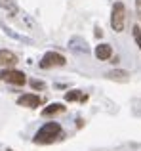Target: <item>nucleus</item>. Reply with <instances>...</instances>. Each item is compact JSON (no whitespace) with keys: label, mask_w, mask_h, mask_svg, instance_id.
Returning <instances> with one entry per match:
<instances>
[{"label":"nucleus","mask_w":141,"mask_h":151,"mask_svg":"<svg viewBox=\"0 0 141 151\" xmlns=\"http://www.w3.org/2000/svg\"><path fill=\"white\" fill-rule=\"evenodd\" d=\"M59 138H63V128H61L57 122H46L40 130L34 136V142L36 144H53Z\"/></svg>","instance_id":"1"},{"label":"nucleus","mask_w":141,"mask_h":151,"mask_svg":"<svg viewBox=\"0 0 141 151\" xmlns=\"http://www.w3.org/2000/svg\"><path fill=\"white\" fill-rule=\"evenodd\" d=\"M124 23H126V6L122 2H115L111 12V27L116 33H120L124 31Z\"/></svg>","instance_id":"2"},{"label":"nucleus","mask_w":141,"mask_h":151,"mask_svg":"<svg viewBox=\"0 0 141 151\" xmlns=\"http://www.w3.org/2000/svg\"><path fill=\"white\" fill-rule=\"evenodd\" d=\"M65 63H67L65 55L57 54V52H48V54L42 58L40 67H42V69H52V67H63Z\"/></svg>","instance_id":"3"},{"label":"nucleus","mask_w":141,"mask_h":151,"mask_svg":"<svg viewBox=\"0 0 141 151\" xmlns=\"http://www.w3.org/2000/svg\"><path fill=\"white\" fill-rule=\"evenodd\" d=\"M0 78L6 81V82H10V84H15V86H21V84H25V82H27L25 73H23V71H17V69H6V71H2V73H0Z\"/></svg>","instance_id":"4"},{"label":"nucleus","mask_w":141,"mask_h":151,"mask_svg":"<svg viewBox=\"0 0 141 151\" xmlns=\"http://www.w3.org/2000/svg\"><path fill=\"white\" fill-rule=\"evenodd\" d=\"M17 103L21 107H29V109H34V107L40 105V98L36 94H21L17 98Z\"/></svg>","instance_id":"5"},{"label":"nucleus","mask_w":141,"mask_h":151,"mask_svg":"<svg viewBox=\"0 0 141 151\" xmlns=\"http://www.w3.org/2000/svg\"><path fill=\"white\" fill-rule=\"evenodd\" d=\"M17 63V55L10 50H0V65H6V67H14Z\"/></svg>","instance_id":"6"},{"label":"nucleus","mask_w":141,"mask_h":151,"mask_svg":"<svg viewBox=\"0 0 141 151\" xmlns=\"http://www.w3.org/2000/svg\"><path fill=\"white\" fill-rule=\"evenodd\" d=\"M111 55H113V50H111V46H109V44H99V46H95V58H97V59H103V61H107Z\"/></svg>","instance_id":"7"},{"label":"nucleus","mask_w":141,"mask_h":151,"mask_svg":"<svg viewBox=\"0 0 141 151\" xmlns=\"http://www.w3.org/2000/svg\"><path fill=\"white\" fill-rule=\"evenodd\" d=\"M63 111H65V105H61V103H52V105H48L44 111H42V115H44V117H52V115L63 113Z\"/></svg>","instance_id":"8"},{"label":"nucleus","mask_w":141,"mask_h":151,"mask_svg":"<svg viewBox=\"0 0 141 151\" xmlns=\"http://www.w3.org/2000/svg\"><path fill=\"white\" fill-rule=\"evenodd\" d=\"M107 77L111 78V81H128V77H130V75H128L126 71H109Z\"/></svg>","instance_id":"9"},{"label":"nucleus","mask_w":141,"mask_h":151,"mask_svg":"<svg viewBox=\"0 0 141 151\" xmlns=\"http://www.w3.org/2000/svg\"><path fill=\"white\" fill-rule=\"evenodd\" d=\"M65 100L67 101H78V100H82V96H80L78 90H70V92L65 94Z\"/></svg>","instance_id":"10"},{"label":"nucleus","mask_w":141,"mask_h":151,"mask_svg":"<svg viewBox=\"0 0 141 151\" xmlns=\"http://www.w3.org/2000/svg\"><path fill=\"white\" fill-rule=\"evenodd\" d=\"M134 40H135V44L139 46V50H141V27H137V25H134Z\"/></svg>","instance_id":"11"},{"label":"nucleus","mask_w":141,"mask_h":151,"mask_svg":"<svg viewBox=\"0 0 141 151\" xmlns=\"http://www.w3.org/2000/svg\"><path fill=\"white\" fill-rule=\"evenodd\" d=\"M31 88H34V90H44L46 88V84L44 82H40V81H34V78H31Z\"/></svg>","instance_id":"12"},{"label":"nucleus","mask_w":141,"mask_h":151,"mask_svg":"<svg viewBox=\"0 0 141 151\" xmlns=\"http://www.w3.org/2000/svg\"><path fill=\"white\" fill-rule=\"evenodd\" d=\"M135 12H137V19L141 21V0H135Z\"/></svg>","instance_id":"13"},{"label":"nucleus","mask_w":141,"mask_h":151,"mask_svg":"<svg viewBox=\"0 0 141 151\" xmlns=\"http://www.w3.org/2000/svg\"><path fill=\"white\" fill-rule=\"evenodd\" d=\"M8 151H14V149H8Z\"/></svg>","instance_id":"14"}]
</instances>
